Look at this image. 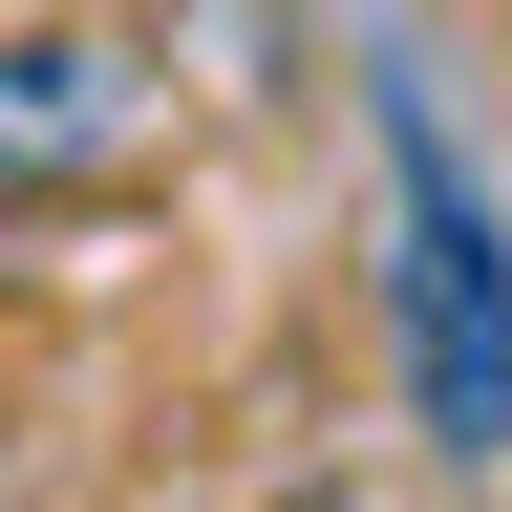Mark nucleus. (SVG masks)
<instances>
[{
	"mask_svg": "<svg viewBox=\"0 0 512 512\" xmlns=\"http://www.w3.org/2000/svg\"><path fill=\"white\" fill-rule=\"evenodd\" d=\"M384 192H406V384H427V448H512V235L470 150L427 107H384Z\"/></svg>",
	"mask_w": 512,
	"mask_h": 512,
	"instance_id": "1",
	"label": "nucleus"
},
{
	"mask_svg": "<svg viewBox=\"0 0 512 512\" xmlns=\"http://www.w3.org/2000/svg\"><path fill=\"white\" fill-rule=\"evenodd\" d=\"M150 150H171V86L107 22H0V192H86V171H150Z\"/></svg>",
	"mask_w": 512,
	"mask_h": 512,
	"instance_id": "2",
	"label": "nucleus"
}]
</instances>
